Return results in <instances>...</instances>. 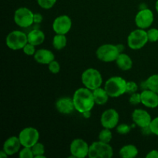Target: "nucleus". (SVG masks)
<instances>
[{
    "label": "nucleus",
    "mask_w": 158,
    "mask_h": 158,
    "mask_svg": "<svg viewBox=\"0 0 158 158\" xmlns=\"http://www.w3.org/2000/svg\"><path fill=\"white\" fill-rule=\"evenodd\" d=\"M21 147L23 146H22V143L19 137L12 136V137L6 139V141L3 143L2 150L9 156H12L19 152Z\"/></svg>",
    "instance_id": "dca6fc26"
},
{
    "label": "nucleus",
    "mask_w": 158,
    "mask_h": 158,
    "mask_svg": "<svg viewBox=\"0 0 158 158\" xmlns=\"http://www.w3.org/2000/svg\"><path fill=\"white\" fill-rule=\"evenodd\" d=\"M83 116L85 117V118H89L90 117V114H91V111H86V112L83 113Z\"/></svg>",
    "instance_id": "58836bf2"
},
{
    "label": "nucleus",
    "mask_w": 158,
    "mask_h": 158,
    "mask_svg": "<svg viewBox=\"0 0 158 158\" xmlns=\"http://www.w3.org/2000/svg\"><path fill=\"white\" fill-rule=\"evenodd\" d=\"M145 82H146L148 89H151L158 94V74L151 75L145 80Z\"/></svg>",
    "instance_id": "b1692460"
},
{
    "label": "nucleus",
    "mask_w": 158,
    "mask_h": 158,
    "mask_svg": "<svg viewBox=\"0 0 158 158\" xmlns=\"http://www.w3.org/2000/svg\"><path fill=\"white\" fill-rule=\"evenodd\" d=\"M141 103L148 108L154 109L158 106V94L149 89H143L140 93Z\"/></svg>",
    "instance_id": "2eb2a0df"
},
{
    "label": "nucleus",
    "mask_w": 158,
    "mask_h": 158,
    "mask_svg": "<svg viewBox=\"0 0 158 158\" xmlns=\"http://www.w3.org/2000/svg\"><path fill=\"white\" fill-rule=\"evenodd\" d=\"M154 20V13L148 8L140 9L135 16V24L139 29H148L153 24Z\"/></svg>",
    "instance_id": "f8f14e48"
},
{
    "label": "nucleus",
    "mask_w": 158,
    "mask_h": 158,
    "mask_svg": "<svg viewBox=\"0 0 158 158\" xmlns=\"http://www.w3.org/2000/svg\"><path fill=\"white\" fill-rule=\"evenodd\" d=\"M117 67L123 71L130 70L133 67V60L129 55L123 52H120L116 60Z\"/></svg>",
    "instance_id": "aec40b11"
},
{
    "label": "nucleus",
    "mask_w": 158,
    "mask_h": 158,
    "mask_svg": "<svg viewBox=\"0 0 158 158\" xmlns=\"http://www.w3.org/2000/svg\"><path fill=\"white\" fill-rule=\"evenodd\" d=\"M120 115L115 109H107L103 112L100 117V123L103 128L114 129L118 125Z\"/></svg>",
    "instance_id": "9b49d317"
},
{
    "label": "nucleus",
    "mask_w": 158,
    "mask_h": 158,
    "mask_svg": "<svg viewBox=\"0 0 158 158\" xmlns=\"http://www.w3.org/2000/svg\"><path fill=\"white\" fill-rule=\"evenodd\" d=\"M127 46L133 50H138L144 47L149 42L148 32L145 29H137L132 31L127 36Z\"/></svg>",
    "instance_id": "39448f33"
},
{
    "label": "nucleus",
    "mask_w": 158,
    "mask_h": 158,
    "mask_svg": "<svg viewBox=\"0 0 158 158\" xmlns=\"http://www.w3.org/2000/svg\"><path fill=\"white\" fill-rule=\"evenodd\" d=\"M150 129H151L153 134L158 136V117L152 119V121L150 125Z\"/></svg>",
    "instance_id": "f704fd0d"
},
{
    "label": "nucleus",
    "mask_w": 158,
    "mask_h": 158,
    "mask_svg": "<svg viewBox=\"0 0 158 158\" xmlns=\"http://www.w3.org/2000/svg\"><path fill=\"white\" fill-rule=\"evenodd\" d=\"M138 149L134 144H127L120 148L119 155L122 158H134L138 155Z\"/></svg>",
    "instance_id": "4be33fe9"
},
{
    "label": "nucleus",
    "mask_w": 158,
    "mask_h": 158,
    "mask_svg": "<svg viewBox=\"0 0 158 158\" xmlns=\"http://www.w3.org/2000/svg\"><path fill=\"white\" fill-rule=\"evenodd\" d=\"M81 81L85 87L94 90L103 84V77L98 69L89 68L82 73Z\"/></svg>",
    "instance_id": "7ed1b4c3"
},
{
    "label": "nucleus",
    "mask_w": 158,
    "mask_h": 158,
    "mask_svg": "<svg viewBox=\"0 0 158 158\" xmlns=\"http://www.w3.org/2000/svg\"><path fill=\"white\" fill-rule=\"evenodd\" d=\"M117 47H118V49L119 51H120V52H123V51L124 50V46L122 44H117Z\"/></svg>",
    "instance_id": "ea45409f"
},
{
    "label": "nucleus",
    "mask_w": 158,
    "mask_h": 158,
    "mask_svg": "<svg viewBox=\"0 0 158 158\" xmlns=\"http://www.w3.org/2000/svg\"><path fill=\"white\" fill-rule=\"evenodd\" d=\"M67 44V38L66 35L56 34L52 39V46L56 50H61L64 49Z\"/></svg>",
    "instance_id": "5701e85b"
},
{
    "label": "nucleus",
    "mask_w": 158,
    "mask_h": 158,
    "mask_svg": "<svg viewBox=\"0 0 158 158\" xmlns=\"http://www.w3.org/2000/svg\"><path fill=\"white\" fill-rule=\"evenodd\" d=\"M127 83V81L121 77L116 76L110 77L105 83L104 89L109 94L110 97L117 98L126 94Z\"/></svg>",
    "instance_id": "f03ea898"
},
{
    "label": "nucleus",
    "mask_w": 158,
    "mask_h": 158,
    "mask_svg": "<svg viewBox=\"0 0 158 158\" xmlns=\"http://www.w3.org/2000/svg\"><path fill=\"white\" fill-rule=\"evenodd\" d=\"M8 157H9V155H8L3 150H2V151H0V158H6Z\"/></svg>",
    "instance_id": "4c0bfd02"
},
{
    "label": "nucleus",
    "mask_w": 158,
    "mask_h": 158,
    "mask_svg": "<svg viewBox=\"0 0 158 158\" xmlns=\"http://www.w3.org/2000/svg\"><path fill=\"white\" fill-rule=\"evenodd\" d=\"M23 52H24L26 55L27 56H34V54L36 52V49H35V46L31 44V43H28L26 46L23 47Z\"/></svg>",
    "instance_id": "2f4dec72"
},
{
    "label": "nucleus",
    "mask_w": 158,
    "mask_h": 158,
    "mask_svg": "<svg viewBox=\"0 0 158 158\" xmlns=\"http://www.w3.org/2000/svg\"><path fill=\"white\" fill-rule=\"evenodd\" d=\"M98 138L99 140H100V141L110 143V142L111 141L113 138V134L112 132H111V130L108 129V128H103L100 131V134H99Z\"/></svg>",
    "instance_id": "a878e982"
},
{
    "label": "nucleus",
    "mask_w": 158,
    "mask_h": 158,
    "mask_svg": "<svg viewBox=\"0 0 158 158\" xmlns=\"http://www.w3.org/2000/svg\"><path fill=\"white\" fill-rule=\"evenodd\" d=\"M19 138L23 147L32 148L40 140V132L32 127H28L22 130L19 134Z\"/></svg>",
    "instance_id": "1a4fd4ad"
},
{
    "label": "nucleus",
    "mask_w": 158,
    "mask_h": 158,
    "mask_svg": "<svg viewBox=\"0 0 158 158\" xmlns=\"http://www.w3.org/2000/svg\"><path fill=\"white\" fill-rule=\"evenodd\" d=\"M92 91L96 104L102 106V105H104L107 103L110 96L104 88H102L100 86V87L97 88Z\"/></svg>",
    "instance_id": "412c9836"
},
{
    "label": "nucleus",
    "mask_w": 158,
    "mask_h": 158,
    "mask_svg": "<svg viewBox=\"0 0 158 158\" xmlns=\"http://www.w3.org/2000/svg\"><path fill=\"white\" fill-rule=\"evenodd\" d=\"M19 157L20 158H34L33 152L31 148H26L23 147L22 150H20L19 152Z\"/></svg>",
    "instance_id": "cd10ccee"
},
{
    "label": "nucleus",
    "mask_w": 158,
    "mask_h": 158,
    "mask_svg": "<svg viewBox=\"0 0 158 158\" xmlns=\"http://www.w3.org/2000/svg\"><path fill=\"white\" fill-rule=\"evenodd\" d=\"M32 151L33 152L34 158H46L45 154V147L42 143L37 142L35 145L32 147Z\"/></svg>",
    "instance_id": "393cba45"
},
{
    "label": "nucleus",
    "mask_w": 158,
    "mask_h": 158,
    "mask_svg": "<svg viewBox=\"0 0 158 158\" xmlns=\"http://www.w3.org/2000/svg\"><path fill=\"white\" fill-rule=\"evenodd\" d=\"M34 13L26 7H20L15 11L14 22L21 28L30 27L34 23Z\"/></svg>",
    "instance_id": "6e6552de"
},
{
    "label": "nucleus",
    "mask_w": 158,
    "mask_h": 158,
    "mask_svg": "<svg viewBox=\"0 0 158 158\" xmlns=\"http://www.w3.org/2000/svg\"><path fill=\"white\" fill-rule=\"evenodd\" d=\"M28 43L37 46L43 44L45 41V33L39 29H33L27 34Z\"/></svg>",
    "instance_id": "6ab92c4d"
},
{
    "label": "nucleus",
    "mask_w": 158,
    "mask_h": 158,
    "mask_svg": "<svg viewBox=\"0 0 158 158\" xmlns=\"http://www.w3.org/2000/svg\"><path fill=\"white\" fill-rule=\"evenodd\" d=\"M56 108L57 111L62 114H72L75 110L73 98L64 97L58 99L56 102Z\"/></svg>",
    "instance_id": "f3484780"
},
{
    "label": "nucleus",
    "mask_w": 158,
    "mask_h": 158,
    "mask_svg": "<svg viewBox=\"0 0 158 158\" xmlns=\"http://www.w3.org/2000/svg\"><path fill=\"white\" fill-rule=\"evenodd\" d=\"M56 1L57 0H37V3L42 9H49L55 6Z\"/></svg>",
    "instance_id": "bb28decb"
},
{
    "label": "nucleus",
    "mask_w": 158,
    "mask_h": 158,
    "mask_svg": "<svg viewBox=\"0 0 158 158\" xmlns=\"http://www.w3.org/2000/svg\"><path fill=\"white\" fill-rule=\"evenodd\" d=\"M138 90V86L137 83L134 81H128L127 83V90L126 94H132L137 93Z\"/></svg>",
    "instance_id": "7c9ffc66"
},
{
    "label": "nucleus",
    "mask_w": 158,
    "mask_h": 158,
    "mask_svg": "<svg viewBox=\"0 0 158 158\" xmlns=\"http://www.w3.org/2000/svg\"><path fill=\"white\" fill-rule=\"evenodd\" d=\"M130 103L132 105H137L139 103H141V96L139 93H134L131 94V97L129 99Z\"/></svg>",
    "instance_id": "72a5a7b5"
},
{
    "label": "nucleus",
    "mask_w": 158,
    "mask_h": 158,
    "mask_svg": "<svg viewBox=\"0 0 158 158\" xmlns=\"http://www.w3.org/2000/svg\"><path fill=\"white\" fill-rule=\"evenodd\" d=\"M131 130V126L126 124V123H122V124L117 125V127H116V131L120 135H126V134H129Z\"/></svg>",
    "instance_id": "c756f323"
},
{
    "label": "nucleus",
    "mask_w": 158,
    "mask_h": 158,
    "mask_svg": "<svg viewBox=\"0 0 158 158\" xmlns=\"http://www.w3.org/2000/svg\"><path fill=\"white\" fill-rule=\"evenodd\" d=\"M148 40L151 43H156L158 41V29L156 28H151L148 31Z\"/></svg>",
    "instance_id": "c85d7f7f"
},
{
    "label": "nucleus",
    "mask_w": 158,
    "mask_h": 158,
    "mask_svg": "<svg viewBox=\"0 0 158 158\" xmlns=\"http://www.w3.org/2000/svg\"><path fill=\"white\" fill-rule=\"evenodd\" d=\"M132 120L134 124L140 128L148 127L152 121L151 114L143 109L134 110L132 113Z\"/></svg>",
    "instance_id": "4468645a"
},
{
    "label": "nucleus",
    "mask_w": 158,
    "mask_h": 158,
    "mask_svg": "<svg viewBox=\"0 0 158 158\" xmlns=\"http://www.w3.org/2000/svg\"><path fill=\"white\" fill-rule=\"evenodd\" d=\"M114 156V150L110 143L100 140L95 141L89 145V158H111Z\"/></svg>",
    "instance_id": "20e7f679"
},
{
    "label": "nucleus",
    "mask_w": 158,
    "mask_h": 158,
    "mask_svg": "<svg viewBox=\"0 0 158 158\" xmlns=\"http://www.w3.org/2000/svg\"><path fill=\"white\" fill-rule=\"evenodd\" d=\"M48 68H49V70L53 74L59 73L60 71V63H59L58 62L55 60H54L53 61L51 62V63L48 65Z\"/></svg>",
    "instance_id": "473e14b6"
},
{
    "label": "nucleus",
    "mask_w": 158,
    "mask_h": 158,
    "mask_svg": "<svg viewBox=\"0 0 158 158\" xmlns=\"http://www.w3.org/2000/svg\"><path fill=\"white\" fill-rule=\"evenodd\" d=\"M33 57L35 62L44 65H49L51 62L55 60V55L53 52L46 49H37Z\"/></svg>",
    "instance_id": "a211bd4d"
},
{
    "label": "nucleus",
    "mask_w": 158,
    "mask_h": 158,
    "mask_svg": "<svg viewBox=\"0 0 158 158\" xmlns=\"http://www.w3.org/2000/svg\"><path fill=\"white\" fill-rule=\"evenodd\" d=\"M43 17L40 13H34L33 21L35 24H40L43 22Z\"/></svg>",
    "instance_id": "c9c22d12"
},
{
    "label": "nucleus",
    "mask_w": 158,
    "mask_h": 158,
    "mask_svg": "<svg viewBox=\"0 0 158 158\" xmlns=\"http://www.w3.org/2000/svg\"><path fill=\"white\" fill-rule=\"evenodd\" d=\"M52 27L56 34L66 35L72 28V19L67 15H59L54 19Z\"/></svg>",
    "instance_id": "ddd939ff"
},
{
    "label": "nucleus",
    "mask_w": 158,
    "mask_h": 158,
    "mask_svg": "<svg viewBox=\"0 0 158 158\" xmlns=\"http://www.w3.org/2000/svg\"><path fill=\"white\" fill-rule=\"evenodd\" d=\"M117 45L103 44L101 45L96 51V56L99 60L104 63L115 62L120 54Z\"/></svg>",
    "instance_id": "0eeeda50"
},
{
    "label": "nucleus",
    "mask_w": 158,
    "mask_h": 158,
    "mask_svg": "<svg viewBox=\"0 0 158 158\" xmlns=\"http://www.w3.org/2000/svg\"><path fill=\"white\" fill-rule=\"evenodd\" d=\"M28 43L27 34L20 30H14L9 32L6 38V44L12 50H19Z\"/></svg>",
    "instance_id": "423d86ee"
},
{
    "label": "nucleus",
    "mask_w": 158,
    "mask_h": 158,
    "mask_svg": "<svg viewBox=\"0 0 158 158\" xmlns=\"http://www.w3.org/2000/svg\"><path fill=\"white\" fill-rule=\"evenodd\" d=\"M155 9H156V10H157V13H158V0H157V2H156Z\"/></svg>",
    "instance_id": "a19ab883"
},
{
    "label": "nucleus",
    "mask_w": 158,
    "mask_h": 158,
    "mask_svg": "<svg viewBox=\"0 0 158 158\" xmlns=\"http://www.w3.org/2000/svg\"><path fill=\"white\" fill-rule=\"evenodd\" d=\"M146 158H158V151L157 150H152L148 153Z\"/></svg>",
    "instance_id": "e433bc0d"
},
{
    "label": "nucleus",
    "mask_w": 158,
    "mask_h": 158,
    "mask_svg": "<svg viewBox=\"0 0 158 158\" xmlns=\"http://www.w3.org/2000/svg\"><path fill=\"white\" fill-rule=\"evenodd\" d=\"M73 100L75 110L80 114L86 111H91L96 104L93 91L85 86L79 88L74 92Z\"/></svg>",
    "instance_id": "f257e3e1"
},
{
    "label": "nucleus",
    "mask_w": 158,
    "mask_h": 158,
    "mask_svg": "<svg viewBox=\"0 0 158 158\" xmlns=\"http://www.w3.org/2000/svg\"><path fill=\"white\" fill-rule=\"evenodd\" d=\"M89 145L81 138L74 139L69 146L71 155L74 158H84L88 157Z\"/></svg>",
    "instance_id": "9d476101"
}]
</instances>
